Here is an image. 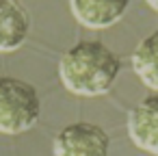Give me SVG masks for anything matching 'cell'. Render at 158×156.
Wrapping results in <instances>:
<instances>
[{
	"label": "cell",
	"mask_w": 158,
	"mask_h": 156,
	"mask_svg": "<svg viewBox=\"0 0 158 156\" xmlns=\"http://www.w3.org/2000/svg\"><path fill=\"white\" fill-rule=\"evenodd\" d=\"M132 70L147 89L158 91V31L147 35L134 48Z\"/></svg>",
	"instance_id": "52a82bcc"
},
{
	"label": "cell",
	"mask_w": 158,
	"mask_h": 156,
	"mask_svg": "<svg viewBox=\"0 0 158 156\" xmlns=\"http://www.w3.org/2000/svg\"><path fill=\"white\" fill-rule=\"evenodd\" d=\"M41 115L37 89L20 78H0V132L20 134L31 130Z\"/></svg>",
	"instance_id": "7a4b0ae2"
},
{
	"label": "cell",
	"mask_w": 158,
	"mask_h": 156,
	"mask_svg": "<svg viewBox=\"0 0 158 156\" xmlns=\"http://www.w3.org/2000/svg\"><path fill=\"white\" fill-rule=\"evenodd\" d=\"M147 7H149V9H154V11L158 13V0H147Z\"/></svg>",
	"instance_id": "ba28073f"
},
{
	"label": "cell",
	"mask_w": 158,
	"mask_h": 156,
	"mask_svg": "<svg viewBox=\"0 0 158 156\" xmlns=\"http://www.w3.org/2000/svg\"><path fill=\"white\" fill-rule=\"evenodd\" d=\"M108 147L110 139L104 128L89 121H76L56 134L52 156H108Z\"/></svg>",
	"instance_id": "3957f363"
},
{
	"label": "cell",
	"mask_w": 158,
	"mask_h": 156,
	"mask_svg": "<svg viewBox=\"0 0 158 156\" xmlns=\"http://www.w3.org/2000/svg\"><path fill=\"white\" fill-rule=\"evenodd\" d=\"M128 2H95V0H69V11L78 24L87 28H108L121 20Z\"/></svg>",
	"instance_id": "8992f818"
},
{
	"label": "cell",
	"mask_w": 158,
	"mask_h": 156,
	"mask_svg": "<svg viewBox=\"0 0 158 156\" xmlns=\"http://www.w3.org/2000/svg\"><path fill=\"white\" fill-rule=\"evenodd\" d=\"M128 134L139 150L158 156V95L143 98L130 111Z\"/></svg>",
	"instance_id": "277c9868"
},
{
	"label": "cell",
	"mask_w": 158,
	"mask_h": 156,
	"mask_svg": "<svg viewBox=\"0 0 158 156\" xmlns=\"http://www.w3.org/2000/svg\"><path fill=\"white\" fill-rule=\"evenodd\" d=\"M31 31V18L24 5L15 0H0V54L18 50Z\"/></svg>",
	"instance_id": "5b68a950"
},
{
	"label": "cell",
	"mask_w": 158,
	"mask_h": 156,
	"mask_svg": "<svg viewBox=\"0 0 158 156\" xmlns=\"http://www.w3.org/2000/svg\"><path fill=\"white\" fill-rule=\"evenodd\" d=\"M121 72V59L102 41H78L59 61L63 87L80 98H98L110 91Z\"/></svg>",
	"instance_id": "6da1fadb"
}]
</instances>
